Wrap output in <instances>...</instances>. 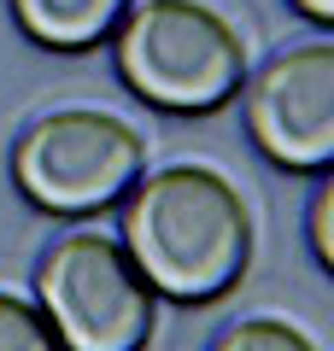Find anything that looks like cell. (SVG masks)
Returning a JSON list of instances; mask_svg holds the SVG:
<instances>
[{"label":"cell","mask_w":334,"mask_h":351,"mask_svg":"<svg viewBox=\"0 0 334 351\" xmlns=\"http://www.w3.org/2000/svg\"><path fill=\"white\" fill-rule=\"evenodd\" d=\"M124 252L159 299L211 304L235 293L252 263V217L229 176L205 164L141 170L124 193Z\"/></svg>","instance_id":"obj_1"},{"label":"cell","mask_w":334,"mask_h":351,"mask_svg":"<svg viewBox=\"0 0 334 351\" xmlns=\"http://www.w3.org/2000/svg\"><path fill=\"white\" fill-rule=\"evenodd\" d=\"M129 94L176 117H211L247 82V41L199 0H141L111 29Z\"/></svg>","instance_id":"obj_2"},{"label":"cell","mask_w":334,"mask_h":351,"mask_svg":"<svg viewBox=\"0 0 334 351\" xmlns=\"http://www.w3.org/2000/svg\"><path fill=\"white\" fill-rule=\"evenodd\" d=\"M36 304L59 334V351H147L159 328V293L135 269L124 240L76 228L36 263Z\"/></svg>","instance_id":"obj_3"},{"label":"cell","mask_w":334,"mask_h":351,"mask_svg":"<svg viewBox=\"0 0 334 351\" xmlns=\"http://www.w3.org/2000/svg\"><path fill=\"white\" fill-rule=\"evenodd\" d=\"M147 170V141L135 123L94 106H71L24 129L12 147V182L36 211L100 217L124 199Z\"/></svg>","instance_id":"obj_4"},{"label":"cell","mask_w":334,"mask_h":351,"mask_svg":"<svg viewBox=\"0 0 334 351\" xmlns=\"http://www.w3.org/2000/svg\"><path fill=\"white\" fill-rule=\"evenodd\" d=\"M241 106H247V135L258 152L282 170H311L322 176L334 164V47L329 41H305L241 82Z\"/></svg>","instance_id":"obj_5"},{"label":"cell","mask_w":334,"mask_h":351,"mask_svg":"<svg viewBox=\"0 0 334 351\" xmlns=\"http://www.w3.org/2000/svg\"><path fill=\"white\" fill-rule=\"evenodd\" d=\"M135 0H12V18L36 47L53 53H88L111 41V29L124 24Z\"/></svg>","instance_id":"obj_6"},{"label":"cell","mask_w":334,"mask_h":351,"mask_svg":"<svg viewBox=\"0 0 334 351\" xmlns=\"http://www.w3.org/2000/svg\"><path fill=\"white\" fill-rule=\"evenodd\" d=\"M211 351H317V339H305L299 328L276 322V316H241L211 339Z\"/></svg>","instance_id":"obj_7"},{"label":"cell","mask_w":334,"mask_h":351,"mask_svg":"<svg viewBox=\"0 0 334 351\" xmlns=\"http://www.w3.org/2000/svg\"><path fill=\"white\" fill-rule=\"evenodd\" d=\"M0 351H59V334L36 299L0 293Z\"/></svg>","instance_id":"obj_8"},{"label":"cell","mask_w":334,"mask_h":351,"mask_svg":"<svg viewBox=\"0 0 334 351\" xmlns=\"http://www.w3.org/2000/svg\"><path fill=\"white\" fill-rule=\"evenodd\" d=\"M329 211H334V182H329V170H322V182L311 188V217H305V228H311V258L322 263V269H334V240H329Z\"/></svg>","instance_id":"obj_9"},{"label":"cell","mask_w":334,"mask_h":351,"mask_svg":"<svg viewBox=\"0 0 334 351\" xmlns=\"http://www.w3.org/2000/svg\"><path fill=\"white\" fill-rule=\"evenodd\" d=\"M293 6H299V12L311 18V24H322V29L334 24V0H293Z\"/></svg>","instance_id":"obj_10"}]
</instances>
